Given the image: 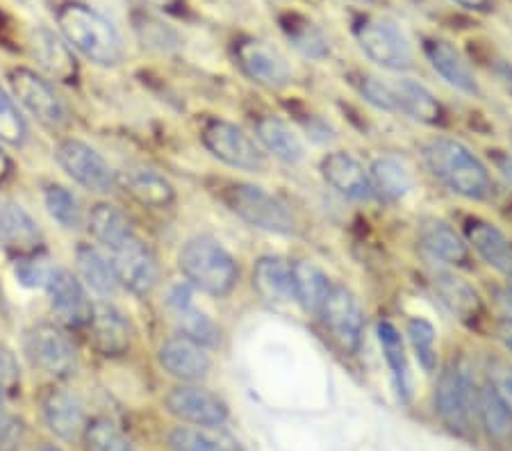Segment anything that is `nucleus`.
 Here are the masks:
<instances>
[{
    "label": "nucleus",
    "instance_id": "obj_1",
    "mask_svg": "<svg viewBox=\"0 0 512 451\" xmlns=\"http://www.w3.org/2000/svg\"><path fill=\"white\" fill-rule=\"evenodd\" d=\"M57 28L71 48L98 67H117L123 60V41L110 19L94 7L64 3L57 10Z\"/></svg>",
    "mask_w": 512,
    "mask_h": 451
},
{
    "label": "nucleus",
    "instance_id": "obj_2",
    "mask_svg": "<svg viewBox=\"0 0 512 451\" xmlns=\"http://www.w3.org/2000/svg\"><path fill=\"white\" fill-rule=\"evenodd\" d=\"M424 160L431 174L462 199L483 201L492 194L490 171L458 139L437 137L428 142L424 146Z\"/></svg>",
    "mask_w": 512,
    "mask_h": 451
},
{
    "label": "nucleus",
    "instance_id": "obj_3",
    "mask_svg": "<svg viewBox=\"0 0 512 451\" xmlns=\"http://www.w3.org/2000/svg\"><path fill=\"white\" fill-rule=\"evenodd\" d=\"M178 267L194 290L210 297H228L239 281V267L224 244L208 235L187 240L178 253Z\"/></svg>",
    "mask_w": 512,
    "mask_h": 451
},
{
    "label": "nucleus",
    "instance_id": "obj_4",
    "mask_svg": "<svg viewBox=\"0 0 512 451\" xmlns=\"http://www.w3.org/2000/svg\"><path fill=\"white\" fill-rule=\"evenodd\" d=\"M221 201L237 219L271 235H296L299 219L276 194L251 183H228L221 187Z\"/></svg>",
    "mask_w": 512,
    "mask_h": 451
},
{
    "label": "nucleus",
    "instance_id": "obj_5",
    "mask_svg": "<svg viewBox=\"0 0 512 451\" xmlns=\"http://www.w3.org/2000/svg\"><path fill=\"white\" fill-rule=\"evenodd\" d=\"M476 390L472 369L462 360H453L440 374V381L435 385V413L453 433L465 436L472 429Z\"/></svg>",
    "mask_w": 512,
    "mask_h": 451
},
{
    "label": "nucleus",
    "instance_id": "obj_6",
    "mask_svg": "<svg viewBox=\"0 0 512 451\" xmlns=\"http://www.w3.org/2000/svg\"><path fill=\"white\" fill-rule=\"evenodd\" d=\"M353 35L360 51L378 67L387 71H408L415 64V53L408 37L392 21L381 16H365L353 26Z\"/></svg>",
    "mask_w": 512,
    "mask_h": 451
},
{
    "label": "nucleus",
    "instance_id": "obj_7",
    "mask_svg": "<svg viewBox=\"0 0 512 451\" xmlns=\"http://www.w3.org/2000/svg\"><path fill=\"white\" fill-rule=\"evenodd\" d=\"M201 142L212 158L228 164L233 169L242 171H262L264 153L255 139L244 133L235 123L224 119H208L201 130Z\"/></svg>",
    "mask_w": 512,
    "mask_h": 451
},
{
    "label": "nucleus",
    "instance_id": "obj_8",
    "mask_svg": "<svg viewBox=\"0 0 512 451\" xmlns=\"http://www.w3.org/2000/svg\"><path fill=\"white\" fill-rule=\"evenodd\" d=\"M319 317L324 322L340 349L346 354H358L365 340V310L355 294L344 285H330L324 303L319 308Z\"/></svg>",
    "mask_w": 512,
    "mask_h": 451
},
{
    "label": "nucleus",
    "instance_id": "obj_9",
    "mask_svg": "<svg viewBox=\"0 0 512 451\" xmlns=\"http://www.w3.org/2000/svg\"><path fill=\"white\" fill-rule=\"evenodd\" d=\"M57 164L64 174L76 180L78 185L89 192L105 194L117 185V174L101 153L80 139H64L55 149Z\"/></svg>",
    "mask_w": 512,
    "mask_h": 451
},
{
    "label": "nucleus",
    "instance_id": "obj_10",
    "mask_svg": "<svg viewBox=\"0 0 512 451\" xmlns=\"http://www.w3.org/2000/svg\"><path fill=\"white\" fill-rule=\"evenodd\" d=\"M10 87L19 103L26 108L32 117H37L41 123L51 128H62L69 121V108L55 92V87L44 76L30 69H12Z\"/></svg>",
    "mask_w": 512,
    "mask_h": 451
},
{
    "label": "nucleus",
    "instance_id": "obj_11",
    "mask_svg": "<svg viewBox=\"0 0 512 451\" xmlns=\"http://www.w3.org/2000/svg\"><path fill=\"white\" fill-rule=\"evenodd\" d=\"M26 351L32 365L55 379H69L76 372V347L60 326L39 324L32 328L26 340Z\"/></svg>",
    "mask_w": 512,
    "mask_h": 451
},
{
    "label": "nucleus",
    "instance_id": "obj_12",
    "mask_svg": "<svg viewBox=\"0 0 512 451\" xmlns=\"http://www.w3.org/2000/svg\"><path fill=\"white\" fill-rule=\"evenodd\" d=\"M235 60L244 76L264 89H283L292 82V69L285 57L262 39H239L235 44Z\"/></svg>",
    "mask_w": 512,
    "mask_h": 451
},
{
    "label": "nucleus",
    "instance_id": "obj_13",
    "mask_svg": "<svg viewBox=\"0 0 512 451\" xmlns=\"http://www.w3.org/2000/svg\"><path fill=\"white\" fill-rule=\"evenodd\" d=\"M112 269L121 287L137 297H148L160 283V265L151 246L144 240H130L112 251Z\"/></svg>",
    "mask_w": 512,
    "mask_h": 451
},
{
    "label": "nucleus",
    "instance_id": "obj_14",
    "mask_svg": "<svg viewBox=\"0 0 512 451\" xmlns=\"http://www.w3.org/2000/svg\"><path fill=\"white\" fill-rule=\"evenodd\" d=\"M164 404H167L169 413L176 415L178 420L201 426V429H214V426L226 424L228 420L226 401L194 383H185L169 390Z\"/></svg>",
    "mask_w": 512,
    "mask_h": 451
},
{
    "label": "nucleus",
    "instance_id": "obj_15",
    "mask_svg": "<svg viewBox=\"0 0 512 451\" xmlns=\"http://www.w3.org/2000/svg\"><path fill=\"white\" fill-rule=\"evenodd\" d=\"M48 299L55 317L69 328H82L89 324L94 303L89 301L85 285L69 269H55L51 281L46 285Z\"/></svg>",
    "mask_w": 512,
    "mask_h": 451
},
{
    "label": "nucleus",
    "instance_id": "obj_16",
    "mask_svg": "<svg viewBox=\"0 0 512 451\" xmlns=\"http://www.w3.org/2000/svg\"><path fill=\"white\" fill-rule=\"evenodd\" d=\"M319 171L326 183L337 194L346 196L351 201H371L374 199V187H371L369 169H365L355 155L346 151L326 153L319 162Z\"/></svg>",
    "mask_w": 512,
    "mask_h": 451
},
{
    "label": "nucleus",
    "instance_id": "obj_17",
    "mask_svg": "<svg viewBox=\"0 0 512 451\" xmlns=\"http://www.w3.org/2000/svg\"><path fill=\"white\" fill-rule=\"evenodd\" d=\"M0 244L16 260L41 253V246H44L41 228L32 219L30 212L21 208L19 203L0 205Z\"/></svg>",
    "mask_w": 512,
    "mask_h": 451
},
{
    "label": "nucleus",
    "instance_id": "obj_18",
    "mask_svg": "<svg viewBox=\"0 0 512 451\" xmlns=\"http://www.w3.org/2000/svg\"><path fill=\"white\" fill-rule=\"evenodd\" d=\"M41 413H44L48 431H51L55 438H60L64 442H76L78 438L85 436V406H82V401L73 395L71 390H48L44 401H41Z\"/></svg>",
    "mask_w": 512,
    "mask_h": 451
},
{
    "label": "nucleus",
    "instance_id": "obj_19",
    "mask_svg": "<svg viewBox=\"0 0 512 451\" xmlns=\"http://www.w3.org/2000/svg\"><path fill=\"white\" fill-rule=\"evenodd\" d=\"M89 331H92L94 347L107 358L126 356L132 347V326L128 317L112 303H94L92 317H89Z\"/></svg>",
    "mask_w": 512,
    "mask_h": 451
},
{
    "label": "nucleus",
    "instance_id": "obj_20",
    "mask_svg": "<svg viewBox=\"0 0 512 451\" xmlns=\"http://www.w3.org/2000/svg\"><path fill=\"white\" fill-rule=\"evenodd\" d=\"M158 360L164 367V372H169L176 379L185 383H196L208 376L212 360L208 351L201 344L178 335V338L167 340L158 351Z\"/></svg>",
    "mask_w": 512,
    "mask_h": 451
},
{
    "label": "nucleus",
    "instance_id": "obj_21",
    "mask_svg": "<svg viewBox=\"0 0 512 451\" xmlns=\"http://www.w3.org/2000/svg\"><path fill=\"white\" fill-rule=\"evenodd\" d=\"M424 53L428 57V62H431L433 71L447 82V85L467 96L481 94V87H478V80L472 67H469L456 46L444 39H426Z\"/></svg>",
    "mask_w": 512,
    "mask_h": 451
},
{
    "label": "nucleus",
    "instance_id": "obj_22",
    "mask_svg": "<svg viewBox=\"0 0 512 451\" xmlns=\"http://www.w3.org/2000/svg\"><path fill=\"white\" fill-rule=\"evenodd\" d=\"M30 46L39 67L53 80L66 82V85L78 80V60L73 55V48L60 35H55L53 30L37 28L32 32Z\"/></svg>",
    "mask_w": 512,
    "mask_h": 451
},
{
    "label": "nucleus",
    "instance_id": "obj_23",
    "mask_svg": "<svg viewBox=\"0 0 512 451\" xmlns=\"http://www.w3.org/2000/svg\"><path fill=\"white\" fill-rule=\"evenodd\" d=\"M465 235L469 249L485 260V265L497 269L503 276H512V240L499 226L485 219H467Z\"/></svg>",
    "mask_w": 512,
    "mask_h": 451
},
{
    "label": "nucleus",
    "instance_id": "obj_24",
    "mask_svg": "<svg viewBox=\"0 0 512 451\" xmlns=\"http://www.w3.org/2000/svg\"><path fill=\"white\" fill-rule=\"evenodd\" d=\"M169 308L185 338L201 347H214L219 342V326L194 303L192 285H178L169 294Z\"/></svg>",
    "mask_w": 512,
    "mask_h": 451
},
{
    "label": "nucleus",
    "instance_id": "obj_25",
    "mask_svg": "<svg viewBox=\"0 0 512 451\" xmlns=\"http://www.w3.org/2000/svg\"><path fill=\"white\" fill-rule=\"evenodd\" d=\"M117 185H121L126 194H130L144 208L164 210L176 201V190L167 176L151 167H128L117 176Z\"/></svg>",
    "mask_w": 512,
    "mask_h": 451
},
{
    "label": "nucleus",
    "instance_id": "obj_26",
    "mask_svg": "<svg viewBox=\"0 0 512 451\" xmlns=\"http://www.w3.org/2000/svg\"><path fill=\"white\" fill-rule=\"evenodd\" d=\"M433 290L444 303V308H447L451 315H456L460 322L476 324L478 319H481L483 301L465 278H460L453 272H435Z\"/></svg>",
    "mask_w": 512,
    "mask_h": 451
},
{
    "label": "nucleus",
    "instance_id": "obj_27",
    "mask_svg": "<svg viewBox=\"0 0 512 451\" xmlns=\"http://www.w3.org/2000/svg\"><path fill=\"white\" fill-rule=\"evenodd\" d=\"M419 242L435 260H440L449 267H467L472 262V249H469V244L462 240L460 233H456V228L449 226L447 221H426L421 226Z\"/></svg>",
    "mask_w": 512,
    "mask_h": 451
},
{
    "label": "nucleus",
    "instance_id": "obj_28",
    "mask_svg": "<svg viewBox=\"0 0 512 451\" xmlns=\"http://www.w3.org/2000/svg\"><path fill=\"white\" fill-rule=\"evenodd\" d=\"M392 89L396 98V112H403L406 117L424 123V126H442L444 108L431 89L410 78L392 82Z\"/></svg>",
    "mask_w": 512,
    "mask_h": 451
},
{
    "label": "nucleus",
    "instance_id": "obj_29",
    "mask_svg": "<svg viewBox=\"0 0 512 451\" xmlns=\"http://www.w3.org/2000/svg\"><path fill=\"white\" fill-rule=\"evenodd\" d=\"M87 226L94 240L103 244L110 253L137 237L135 226H132L126 212L112 203H96L87 217Z\"/></svg>",
    "mask_w": 512,
    "mask_h": 451
},
{
    "label": "nucleus",
    "instance_id": "obj_30",
    "mask_svg": "<svg viewBox=\"0 0 512 451\" xmlns=\"http://www.w3.org/2000/svg\"><path fill=\"white\" fill-rule=\"evenodd\" d=\"M255 137L264 151L285 164H301L305 160V146L296 130L278 117H260L255 121Z\"/></svg>",
    "mask_w": 512,
    "mask_h": 451
},
{
    "label": "nucleus",
    "instance_id": "obj_31",
    "mask_svg": "<svg viewBox=\"0 0 512 451\" xmlns=\"http://www.w3.org/2000/svg\"><path fill=\"white\" fill-rule=\"evenodd\" d=\"M253 290L269 303L294 301L292 265L278 256H264L253 267Z\"/></svg>",
    "mask_w": 512,
    "mask_h": 451
},
{
    "label": "nucleus",
    "instance_id": "obj_32",
    "mask_svg": "<svg viewBox=\"0 0 512 451\" xmlns=\"http://www.w3.org/2000/svg\"><path fill=\"white\" fill-rule=\"evenodd\" d=\"M376 333H378V342H381L385 363L390 367L396 395H399L403 404H408L412 397V383H410L406 344H403L399 328H396L392 322H387V319H383V322H378Z\"/></svg>",
    "mask_w": 512,
    "mask_h": 451
},
{
    "label": "nucleus",
    "instance_id": "obj_33",
    "mask_svg": "<svg viewBox=\"0 0 512 451\" xmlns=\"http://www.w3.org/2000/svg\"><path fill=\"white\" fill-rule=\"evenodd\" d=\"M76 265L82 285L103 299H110L117 292L119 281L114 276L112 262L92 244H80L76 251Z\"/></svg>",
    "mask_w": 512,
    "mask_h": 451
},
{
    "label": "nucleus",
    "instance_id": "obj_34",
    "mask_svg": "<svg viewBox=\"0 0 512 451\" xmlns=\"http://www.w3.org/2000/svg\"><path fill=\"white\" fill-rule=\"evenodd\" d=\"M292 287L294 301L308 315H319L321 303L330 290V281L324 269L310 260H299L292 265Z\"/></svg>",
    "mask_w": 512,
    "mask_h": 451
},
{
    "label": "nucleus",
    "instance_id": "obj_35",
    "mask_svg": "<svg viewBox=\"0 0 512 451\" xmlns=\"http://www.w3.org/2000/svg\"><path fill=\"white\" fill-rule=\"evenodd\" d=\"M369 178L371 187H374V194L381 196L385 201L406 199L412 192V187H415V180H412V174L406 164L396 158H390V155L374 160V164L369 167Z\"/></svg>",
    "mask_w": 512,
    "mask_h": 451
},
{
    "label": "nucleus",
    "instance_id": "obj_36",
    "mask_svg": "<svg viewBox=\"0 0 512 451\" xmlns=\"http://www.w3.org/2000/svg\"><path fill=\"white\" fill-rule=\"evenodd\" d=\"M171 451H242L239 442L221 431V426L214 429H201V426H178L169 436Z\"/></svg>",
    "mask_w": 512,
    "mask_h": 451
},
{
    "label": "nucleus",
    "instance_id": "obj_37",
    "mask_svg": "<svg viewBox=\"0 0 512 451\" xmlns=\"http://www.w3.org/2000/svg\"><path fill=\"white\" fill-rule=\"evenodd\" d=\"M476 413L481 417L487 436L501 445H512V415L487 383L476 390Z\"/></svg>",
    "mask_w": 512,
    "mask_h": 451
},
{
    "label": "nucleus",
    "instance_id": "obj_38",
    "mask_svg": "<svg viewBox=\"0 0 512 451\" xmlns=\"http://www.w3.org/2000/svg\"><path fill=\"white\" fill-rule=\"evenodd\" d=\"M285 32H287L289 41H292V46L301 55L310 57V60H324V57H328V53H330L328 39L312 21L292 16V23L285 26Z\"/></svg>",
    "mask_w": 512,
    "mask_h": 451
},
{
    "label": "nucleus",
    "instance_id": "obj_39",
    "mask_svg": "<svg viewBox=\"0 0 512 451\" xmlns=\"http://www.w3.org/2000/svg\"><path fill=\"white\" fill-rule=\"evenodd\" d=\"M44 203L48 215H51L57 224L66 231H76L82 226V210L80 203L73 192L66 190L62 185H48L44 192Z\"/></svg>",
    "mask_w": 512,
    "mask_h": 451
},
{
    "label": "nucleus",
    "instance_id": "obj_40",
    "mask_svg": "<svg viewBox=\"0 0 512 451\" xmlns=\"http://www.w3.org/2000/svg\"><path fill=\"white\" fill-rule=\"evenodd\" d=\"M408 338L421 369L433 374L437 367V333L435 326L424 317H412L408 322Z\"/></svg>",
    "mask_w": 512,
    "mask_h": 451
},
{
    "label": "nucleus",
    "instance_id": "obj_41",
    "mask_svg": "<svg viewBox=\"0 0 512 451\" xmlns=\"http://www.w3.org/2000/svg\"><path fill=\"white\" fill-rule=\"evenodd\" d=\"M85 445L89 451H137L132 442L123 436V431L117 424H112L105 417L87 422L85 429Z\"/></svg>",
    "mask_w": 512,
    "mask_h": 451
},
{
    "label": "nucleus",
    "instance_id": "obj_42",
    "mask_svg": "<svg viewBox=\"0 0 512 451\" xmlns=\"http://www.w3.org/2000/svg\"><path fill=\"white\" fill-rule=\"evenodd\" d=\"M28 139V126L14 98L0 87V142L21 149Z\"/></svg>",
    "mask_w": 512,
    "mask_h": 451
},
{
    "label": "nucleus",
    "instance_id": "obj_43",
    "mask_svg": "<svg viewBox=\"0 0 512 451\" xmlns=\"http://www.w3.org/2000/svg\"><path fill=\"white\" fill-rule=\"evenodd\" d=\"M487 385L512 415V365L503 358H490L485 367Z\"/></svg>",
    "mask_w": 512,
    "mask_h": 451
},
{
    "label": "nucleus",
    "instance_id": "obj_44",
    "mask_svg": "<svg viewBox=\"0 0 512 451\" xmlns=\"http://www.w3.org/2000/svg\"><path fill=\"white\" fill-rule=\"evenodd\" d=\"M53 272H55V269L48 265L44 253H37V256L16 260V269H14L16 278H19V283L26 285V287H46L48 281H51Z\"/></svg>",
    "mask_w": 512,
    "mask_h": 451
},
{
    "label": "nucleus",
    "instance_id": "obj_45",
    "mask_svg": "<svg viewBox=\"0 0 512 451\" xmlns=\"http://www.w3.org/2000/svg\"><path fill=\"white\" fill-rule=\"evenodd\" d=\"M358 92L362 94V98H365L367 103L374 105V108L383 110V112H396V98H394L392 82L365 76L358 82Z\"/></svg>",
    "mask_w": 512,
    "mask_h": 451
},
{
    "label": "nucleus",
    "instance_id": "obj_46",
    "mask_svg": "<svg viewBox=\"0 0 512 451\" xmlns=\"http://www.w3.org/2000/svg\"><path fill=\"white\" fill-rule=\"evenodd\" d=\"M26 440V424L19 417H10L0 426V451H19Z\"/></svg>",
    "mask_w": 512,
    "mask_h": 451
},
{
    "label": "nucleus",
    "instance_id": "obj_47",
    "mask_svg": "<svg viewBox=\"0 0 512 451\" xmlns=\"http://www.w3.org/2000/svg\"><path fill=\"white\" fill-rule=\"evenodd\" d=\"M16 376H19V369H16V363H14V356L10 354V351L0 349V385L7 383H14Z\"/></svg>",
    "mask_w": 512,
    "mask_h": 451
},
{
    "label": "nucleus",
    "instance_id": "obj_48",
    "mask_svg": "<svg viewBox=\"0 0 512 451\" xmlns=\"http://www.w3.org/2000/svg\"><path fill=\"white\" fill-rule=\"evenodd\" d=\"M494 167H497L503 180L512 187V153H503V151L494 153Z\"/></svg>",
    "mask_w": 512,
    "mask_h": 451
},
{
    "label": "nucleus",
    "instance_id": "obj_49",
    "mask_svg": "<svg viewBox=\"0 0 512 451\" xmlns=\"http://www.w3.org/2000/svg\"><path fill=\"white\" fill-rule=\"evenodd\" d=\"M497 335H499V340L503 342V347H506L512 354V317L501 319L499 326H497Z\"/></svg>",
    "mask_w": 512,
    "mask_h": 451
},
{
    "label": "nucleus",
    "instance_id": "obj_50",
    "mask_svg": "<svg viewBox=\"0 0 512 451\" xmlns=\"http://www.w3.org/2000/svg\"><path fill=\"white\" fill-rule=\"evenodd\" d=\"M12 174H14V164L10 160V155L0 149V185H5L7 180L12 178Z\"/></svg>",
    "mask_w": 512,
    "mask_h": 451
},
{
    "label": "nucleus",
    "instance_id": "obj_51",
    "mask_svg": "<svg viewBox=\"0 0 512 451\" xmlns=\"http://www.w3.org/2000/svg\"><path fill=\"white\" fill-rule=\"evenodd\" d=\"M460 7H465V10H472V12H485L490 10L494 0H456Z\"/></svg>",
    "mask_w": 512,
    "mask_h": 451
},
{
    "label": "nucleus",
    "instance_id": "obj_52",
    "mask_svg": "<svg viewBox=\"0 0 512 451\" xmlns=\"http://www.w3.org/2000/svg\"><path fill=\"white\" fill-rule=\"evenodd\" d=\"M146 3L158 7V10H176V7L183 5V0H146Z\"/></svg>",
    "mask_w": 512,
    "mask_h": 451
},
{
    "label": "nucleus",
    "instance_id": "obj_53",
    "mask_svg": "<svg viewBox=\"0 0 512 451\" xmlns=\"http://www.w3.org/2000/svg\"><path fill=\"white\" fill-rule=\"evenodd\" d=\"M37 451H64V449H60V447H55V445H41Z\"/></svg>",
    "mask_w": 512,
    "mask_h": 451
},
{
    "label": "nucleus",
    "instance_id": "obj_54",
    "mask_svg": "<svg viewBox=\"0 0 512 451\" xmlns=\"http://www.w3.org/2000/svg\"><path fill=\"white\" fill-rule=\"evenodd\" d=\"M3 399H5V395H3V385H0V417H3Z\"/></svg>",
    "mask_w": 512,
    "mask_h": 451
},
{
    "label": "nucleus",
    "instance_id": "obj_55",
    "mask_svg": "<svg viewBox=\"0 0 512 451\" xmlns=\"http://www.w3.org/2000/svg\"><path fill=\"white\" fill-rule=\"evenodd\" d=\"M355 3H374V0H355Z\"/></svg>",
    "mask_w": 512,
    "mask_h": 451
}]
</instances>
